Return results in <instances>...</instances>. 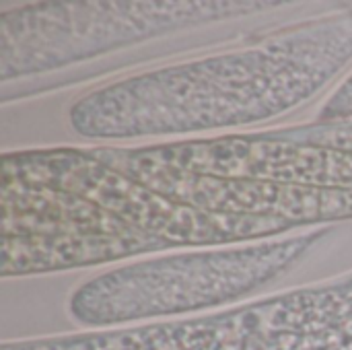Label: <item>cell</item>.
I'll return each instance as SVG.
<instances>
[{
	"mask_svg": "<svg viewBox=\"0 0 352 350\" xmlns=\"http://www.w3.org/2000/svg\"><path fill=\"white\" fill-rule=\"evenodd\" d=\"M311 241L299 237L130 266L82 287L70 311L85 324H118L219 305L283 272Z\"/></svg>",
	"mask_w": 352,
	"mask_h": 350,
	"instance_id": "7a4b0ae2",
	"label": "cell"
},
{
	"mask_svg": "<svg viewBox=\"0 0 352 350\" xmlns=\"http://www.w3.org/2000/svg\"><path fill=\"white\" fill-rule=\"evenodd\" d=\"M109 167L142 182L155 192L208 212L276 219L287 225L352 217V192L283 186L239 177L192 173L155 163L138 151H95Z\"/></svg>",
	"mask_w": 352,
	"mask_h": 350,
	"instance_id": "277c9868",
	"label": "cell"
},
{
	"mask_svg": "<svg viewBox=\"0 0 352 350\" xmlns=\"http://www.w3.org/2000/svg\"><path fill=\"white\" fill-rule=\"evenodd\" d=\"M287 136L293 140L301 142H316L340 151L352 153V124H334V126H318V128H307V130H293Z\"/></svg>",
	"mask_w": 352,
	"mask_h": 350,
	"instance_id": "52a82bcc",
	"label": "cell"
},
{
	"mask_svg": "<svg viewBox=\"0 0 352 350\" xmlns=\"http://www.w3.org/2000/svg\"><path fill=\"white\" fill-rule=\"evenodd\" d=\"M342 118H352V78L322 111V120H342Z\"/></svg>",
	"mask_w": 352,
	"mask_h": 350,
	"instance_id": "ba28073f",
	"label": "cell"
},
{
	"mask_svg": "<svg viewBox=\"0 0 352 350\" xmlns=\"http://www.w3.org/2000/svg\"><path fill=\"white\" fill-rule=\"evenodd\" d=\"M138 153L155 163L192 173L352 192V153L316 142L280 136H229L140 149Z\"/></svg>",
	"mask_w": 352,
	"mask_h": 350,
	"instance_id": "5b68a950",
	"label": "cell"
},
{
	"mask_svg": "<svg viewBox=\"0 0 352 350\" xmlns=\"http://www.w3.org/2000/svg\"><path fill=\"white\" fill-rule=\"evenodd\" d=\"M2 177L76 194L167 245L254 239L291 227L276 219L208 212L182 204L109 167L93 153L45 151L6 157Z\"/></svg>",
	"mask_w": 352,
	"mask_h": 350,
	"instance_id": "3957f363",
	"label": "cell"
},
{
	"mask_svg": "<svg viewBox=\"0 0 352 350\" xmlns=\"http://www.w3.org/2000/svg\"><path fill=\"white\" fill-rule=\"evenodd\" d=\"M167 248L155 237L109 235H23L2 237V272L23 274L78 264L103 262L120 256Z\"/></svg>",
	"mask_w": 352,
	"mask_h": 350,
	"instance_id": "8992f818",
	"label": "cell"
},
{
	"mask_svg": "<svg viewBox=\"0 0 352 350\" xmlns=\"http://www.w3.org/2000/svg\"><path fill=\"white\" fill-rule=\"evenodd\" d=\"M351 56L352 21H334L258 50L95 91L72 107L70 122L78 134L95 138L245 124L301 103Z\"/></svg>",
	"mask_w": 352,
	"mask_h": 350,
	"instance_id": "6da1fadb",
	"label": "cell"
}]
</instances>
